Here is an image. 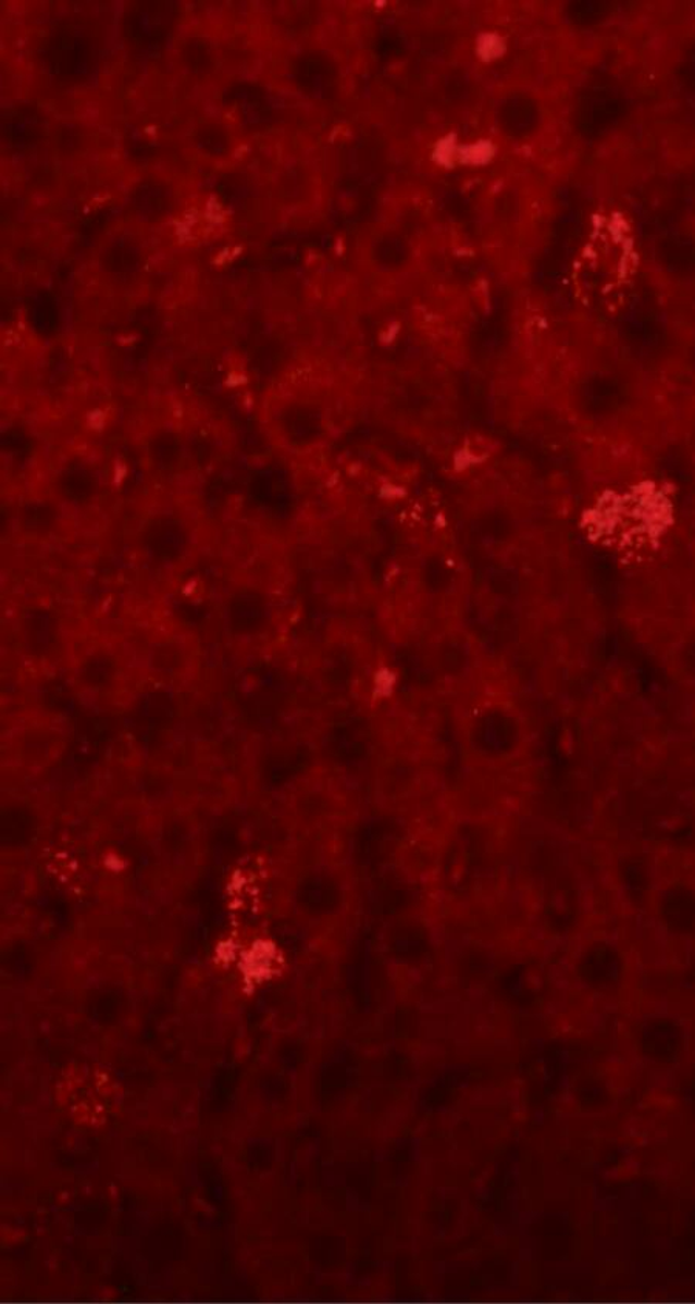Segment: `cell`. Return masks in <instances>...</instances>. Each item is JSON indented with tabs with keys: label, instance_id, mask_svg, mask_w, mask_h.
I'll return each mask as SVG.
<instances>
[{
	"label": "cell",
	"instance_id": "1",
	"mask_svg": "<svg viewBox=\"0 0 695 1304\" xmlns=\"http://www.w3.org/2000/svg\"><path fill=\"white\" fill-rule=\"evenodd\" d=\"M123 665L113 649L95 646L79 657L73 670L76 685L88 693H106L116 688Z\"/></svg>",
	"mask_w": 695,
	"mask_h": 1304
},
{
	"label": "cell",
	"instance_id": "4",
	"mask_svg": "<svg viewBox=\"0 0 695 1304\" xmlns=\"http://www.w3.org/2000/svg\"><path fill=\"white\" fill-rule=\"evenodd\" d=\"M661 921L669 929L695 932V892L685 886H669L660 899Z\"/></svg>",
	"mask_w": 695,
	"mask_h": 1304
},
{
	"label": "cell",
	"instance_id": "5",
	"mask_svg": "<svg viewBox=\"0 0 695 1304\" xmlns=\"http://www.w3.org/2000/svg\"><path fill=\"white\" fill-rule=\"evenodd\" d=\"M149 667L160 678H182L190 667V653L182 642L175 641V638H164V641L150 646Z\"/></svg>",
	"mask_w": 695,
	"mask_h": 1304
},
{
	"label": "cell",
	"instance_id": "2",
	"mask_svg": "<svg viewBox=\"0 0 695 1304\" xmlns=\"http://www.w3.org/2000/svg\"><path fill=\"white\" fill-rule=\"evenodd\" d=\"M22 638L33 656L46 657L57 649L59 620L46 609H33L22 616Z\"/></svg>",
	"mask_w": 695,
	"mask_h": 1304
},
{
	"label": "cell",
	"instance_id": "3",
	"mask_svg": "<svg viewBox=\"0 0 695 1304\" xmlns=\"http://www.w3.org/2000/svg\"><path fill=\"white\" fill-rule=\"evenodd\" d=\"M266 617L264 605L261 606V601L249 594H235L224 608V623L237 638L259 633Z\"/></svg>",
	"mask_w": 695,
	"mask_h": 1304
}]
</instances>
